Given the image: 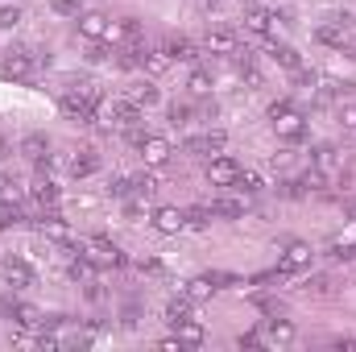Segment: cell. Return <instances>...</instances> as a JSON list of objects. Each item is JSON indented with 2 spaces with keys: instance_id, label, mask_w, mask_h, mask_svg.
Instances as JSON below:
<instances>
[{
  "instance_id": "obj_1",
  "label": "cell",
  "mask_w": 356,
  "mask_h": 352,
  "mask_svg": "<svg viewBox=\"0 0 356 352\" xmlns=\"http://www.w3.org/2000/svg\"><path fill=\"white\" fill-rule=\"evenodd\" d=\"M269 120H273V129H277L282 141H302V133H307V120H302V112H294L290 99L269 104Z\"/></svg>"
},
{
  "instance_id": "obj_2",
  "label": "cell",
  "mask_w": 356,
  "mask_h": 352,
  "mask_svg": "<svg viewBox=\"0 0 356 352\" xmlns=\"http://www.w3.org/2000/svg\"><path fill=\"white\" fill-rule=\"evenodd\" d=\"M38 71V63H33V50H25V46H13V50H4V58H0V75L4 79H29Z\"/></svg>"
},
{
  "instance_id": "obj_3",
  "label": "cell",
  "mask_w": 356,
  "mask_h": 352,
  "mask_svg": "<svg viewBox=\"0 0 356 352\" xmlns=\"http://www.w3.org/2000/svg\"><path fill=\"white\" fill-rule=\"evenodd\" d=\"M95 99H99V95H95L91 88L88 91H67V95L58 99V108H63V116H67V120H91Z\"/></svg>"
},
{
  "instance_id": "obj_4",
  "label": "cell",
  "mask_w": 356,
  "mask_h": 352,
  "mask_svg": "<svg viewBox=\"0 0 356 352\" xmlns=\"http://www.w3.org/2000/svg\"><path fill=\"white\" fill-rule=\"evenodd\" d=\"M311 257H315V249H311V245H302V241H294V245H286V253H282V262H277V273L311 269Z\"/></svg>"
},
{
  "instance_id": "obj_5",
  "label": "cell",
  "mask_w": 356,
  "mask_h": 352,
  "mask_svg": "<svg viewBox=\"0 0 356 352\" xmlns=\"http://www.w3.org/2000/svg\"><path fill=\"white\" fill-rule=\"evenodd\" d=\"M236 178H241V166L232 158H211L207 162V182L211 186H236Z\"/></svg>"
},
{
  "instance_id": "obj_6",
  "label": "cell",
  "mask_w": 356,
  "mask_h": 352,
  "mask_svg": "<svg viewBox=\"0 0 356 352\" xmlns=\"http://www.w3.org/2000/svg\"><path fill=\"white\" fill-rule=\"evenodd\" d=\"M88 257H91V265H112V269L124 262V253L112 241H104V237H91L88 241Z\"/></svg>"
},
{
  "instance_id": "obj_7",
  "label": "cell",
  "mask_w": 356,
  "mask_h": 352,
  "mask_svg": "<svg viewBox=\"0 0 356 352\" xmlns=\"http://www.w3.org/2000/svg\"><path fill=\"white\" fill-rule=\"evenodd\" d=\"M137 150H141V158H145V166H166V162H170V154H175L166 137H149V133H145V141H141Z\"/></svg>"
},
{
  "instance_id": "obj_8",
  "label": "cell",
  "mask_w": 356,
  "mask_h": 352,
  "mask_svg": "<svg viewBox=\"0 0 356 352\" xmlns=\"http://www.w3.org/2000/svg\"><path fill=\"white\" fill-rule=\"evenodd\" d=\"M0 273H4V282H8L13 290H25V286H33V269L21 262V257H4V262H0Z\"/></svg>"
},
{
  "instance_id": "obj_9",
  "label": "cell",
  "mask_w": 356,
  "mask_h": 352,
  "mask_svg": "<svg viewBox=\"0 0 356 352\" xmlns=\"http://www.w3.org/2000/svg\"><path fill=\"white\" fill-rule=\"evenodd\" d=\"M311 170H319L323 178H336L340 175V150H336V145H319V150L311 154Z\"/></svg>"
},
{
  "instance_id": "obj_10",
  "label": "cell",
  "mask_w": 356,
  "mask_h": 352,
  "mask_svg": "<svg viewBox=\"0 0 356 352\" xmlns=\"http://www.w3.org/2000/svg\"><path fill=\"white\" fill-rule=\"evenodd\" d=\"M224 145H228V137L224 133H199V137H186V154H224Z\"/></svg>"
},
{
  "instance_id": "obj_11",
  "label": "cell",
  "mask_w": 356,
  "mask_h": 352,
  "mask_svg": "<svg viewBox=\"0 0 356 352\" xmlns=\"http://www.w3.org/2000/svg\"><path fill=\"white\" fill-rule=\"evenodd\" d=\"M154 228L162 232V237H175L186 228V211H178V207H158L154 211Z\"/></svg>"
},
{
  "instance_id": "obj_12",
  "label": "cell",
  "mask_w": 356,
  "mask_h": 352,
  "mask_svg": "<svg viewBox=\"0 0 356 352\" xmlns=\"http://www.w3.org/2000/svg\"><path fill=\"white\" fill-rule=\"evenodd\" d=\"M203 50H207V54H236L241 46H236V33H232V29H211V33L203 38Z\"/></svg>"
},
{
  "instance_id": "obj_13",
  "label": "cell",
  "mask_w": 356,
  "mask_h": 352,
  "mask_svg": "<svg viewBox=\"0 0 356 352\" xmlns=\"http://www.w3.org/2000/svg\"><path fill=\"white\" fill-rule=\"evenodd\" d=\"M315 38H319L323 46H344V42H348V13H344V17H336L332 25H319V29H315Z\"/></svg>"
},
{
  "instance_id": "obj_14",
  "label": "cell",
  "mask_w": 356,
  "mask_h": 352,
  "mask_svg": "<svg viewBox=\"0 0 356 352\" xmlns=\"http://www.w3.org/2000/svg\"><path fill=\"white\" fill-rule=\"evenodd\" d=\"M38 232L46 237V241H54V245H71V224L67 220H58V216H50V220H38Z\"/></svg>"
},
{
  "instance_id": "obj_15",
  "label": "cell",
  "mask_w": 356,
  "mask_h": 352,
  "mask_svg": "<svg viewBox=\"0 0 356 352\" xmlns=\"http://www.w3.org/2000/svg\"><path fill=\"white\" fill-rule=\"evenodd\" d=\"M170 63H175V58H170V50H166V46L141 50V67H145L149 75H166V71H170Z\"/></svg>"
},
{
  "instance_id": "obj_16",
  "label": "cell",
  "mask_w": 356,
  "mask_h": 352,
  "mask_svg": "<svg viewBox=\"0 0 356 352\" xmlns=\"http://www.w3.org/2000/svg\"><path fill=\"white\" fill-rule=\"evenodd\" d=\"M79 33H83L88 42H104V33H108V17H104V13H83V17H79Z\"/></svg>"
},
{
  "instance_id": "obj_17",
  "label": "cell",
  "mask_w": 356,
  "mask_h": 352,
  "mask_svg": "<svg viewBox=\"0 0 356 352\" xmlns=\"http://www.w3.org/2000/svg\"><path fill=\"white\" fill-rule=\"evenodd\" d=\"M266 340L269 344H277V349L294 344V323H290V319H269L266 323Z\"/></svg>"
},
{
  "instance_id": "obj_18",
  "label": "cell",
  "mask_w": 356,
  "mask_h": 352,
  "mask_svg": "<svg viewBox=\"0 0 356 352\" xmlns=\"http://www.w3.org/2000/svg\"><path fill=\"white\" fill-rule=\"evenodd\" d=\"M245 29L249 33H269L273 29V13L257 8V4H245Z\"/></svg>"
},
{
  "instance_id": "obj_19",
  "label": "cell",
  "mask_w": 356,
  "mask_h": 352,
  "mask_svg": "<svg viewBox=\"0 0 356 352\" xmlns=\"http://www.w3.org/2000/svg\"><path fill=\"white\" fill-rule=\"evenodd\" d=\"M21 154H25L29 162L46 158V154H50V141H46V133H25V137H21Z\"/></svg>"
},
{
  "instance_id": "obj_20",
  "label": "cell",
  "mask_w": 356,
  "mask_h": 352,
  "mask_svg": "<svg viewBox=\"0 0 356 352\" xmlns=\"http://www.w3.org/2000/svg\"><path fill=\"white\" fill-rule=\"evenodd\" d=\"M29 195H33V203H42V207H54L58 203V186L50 182V175H42L33 186H29Z\"/></svg>"
},
{
  "instance_id": "obj_21",
  "label": "cell",
  "mask_w": 356,
  "mask_h": 352,
  "mask_svg": "<svg viewBox=\"0 0 356 352\" xmlns=\"http://www.w3.org/2000/svg\"><path fill=\"white\" fill-rule=\"evenodd\" d=\"M211 294H216V278H211V273H207V278H191V282H186V298H191V303H207Z\"/></svg>"
},
{
  "instance_id": "obj_22",
  "label": "cell",
  "mask_w": 356,
  "mask_h": 352,
  "mask_svg": "<svg viewBox=\"0 0 356 352\" xmlns=\"http://www.w3.org/2000/svg\"><path fill=\"white\" fill-rule=\"evenodd\" d=\"M175 332H178V344H182V349H199V344H203V328H199L195 319H182Z\"/></svg>"
},
{
  "instance_id": "obj_23",
  "label": "cell",
  "mask_w": 356,
  "mask_h": 352,
  "mask_svg": "<svg viewBox=\"0 0 356 352\" xmlns=\"http://www.w3.org/2000/svg\"><path fill=\"white\" fill-rule=\"evenodd\" d=\"M99 170V158L91 154V150H79L75 158H71V175L75 178H88V175H95Z\"/></svg>"
},
{
  "instance_id": "obj_24",
  "label": "cell",
  "mask_w": 356,
  "mask_h": 352,
  "mask_svg": "<svg viewBox=\"0 0 356 352\" xmlns=\"http://www.w3.org/2000/svg\"><path fill=\"white\" fill-rule=\"evenodd\" d=\"M166 50H170V58H178V63H195V58H199V50H195L191 38H170Z\"/></svg>"
},
{
  "instance_id": "obj_25",
  "label": "cell",
  "mask_w": 356,
  "mask_h": 352,
  "mask_svg": "<svg viewBox=\"0 0 356 352\" xmlns=\"http://www.w3.org/2000/svg\"><path fill=\"white\" fill-rule=\"evenodd\" d=\"M211 88H216V83H211V75H207L203 67H195V71H191V79H186V91H191L195 99H203V95H211Z\"/></svg>"
},
{
  "instance_id": "obj_26",
  "label": "cell",
  "mask_w": 356,
  "mask_h": 352,
  "mask_svg": "<svg viewBox=\"0 0 356 352\" xmlns=\"http://www.w3.org/2000/svg\"><path fill=\"white\" fill-rule=\"evenodd\" d=\"M13 315H17L21 328H42V311L33 303H13Z\"/></svg>"
},
{
  "instance_id": "obj_27",
  "label": "cell",
  "mask_w": 356,
  "mask_h": 352,
  "mask_svg": "<svg viewBox=\"0 0 356 352\" xmlns=\"http://www.w3.org/2000/svg\"><path fill=\"white\" fill-rule=\"evenodd\" d=\"M129 99H133L137 108H149V104L162 99V91L154 88V83H137V88H129Z\"/></svg>"
},
{
  "instance_id": "obj_28",
  "label": "cell",
  "mask_w": 356,
  "mask_h": 352,
  "mask_svg": "<svg viewBox=\"0 0 356 352\" xmlns=\"http://www.w3.org/2000/svg\"><path fill=\"white\" fill-rule=\"evenodd\" d=\"M182 319H191V298H186V294L166 303V323H170V328H178Z\"/></svg>"
},
{
  "instance_id": "obj_29",
  "label": "cell",
  "mask_w": 356,
  "mask_h": 352,
  "mask_svg": "<svg viewBox=\"0 0 356 352\" xmlns=\"http://www.w3.org/2000/svg\"><path fill=\"white\" fill-rule=\"evenodd\" d=\"M211 211H216V216H228V220H236V216H245V199H232V195H224V199H216V203H211Z\"/></svg>"
},
{
  "instance_id": "obj_30",
  "label": "cell",
  "mask_w": 356,
  "mask_h": 352,
  "mask_svg": "<svg viewBox=\"0 0 356 352\" xmlns=\"http://www.w3.org/2000/svg\"><path fill=\"white\" fill-rule=\"evenodd\" d=\"M166 116H170V125H175V129H182V125H191V116H195V108H191L186 99H175V104L166 108Z\"/></svg>"
},
{
  "instance_id": "obj_31",
  "label": "cell",
  "mask_w": 356,
  "mask_h": 352,
  "mask_svg": "<svg viewBox=\"0 0 356 352\" xmlns=\"http://www.w3.org/2000/svg\"><path fill=\"white\" fill-rule=\"evenodd\" d=\"M273 63H277V67H286V71H298V67H302V58H298V50H294V46H277V50H273Z\"/></svg>"
},
{
  "instance_id": "obj_32",
  "label": "cell",
  "mask_w": 356,
  "mask_h": 352,
  "mask_svg": "<svg viewBox=\"0 0 356 352\" xmlns=\"http://www.w3.org/2000/svg\"><path fill=\"white\" fill-rule=\"evenodd\" d=\"M211 216H216V211H211L207 203H195V207L186 211V228H207V224H211Z\"/></svg>"
},
{
  "instance_id": "obj_33",
  "label": "cell",
  "mask_w": 356,
  "mask_h": 352,
  "mask_svg": "<svg viewBox=\"0 0 356 352\" xmlns=\"http://www.w3.org/2000/svg\"><path fill=\"white\" fill-rule=\"evenodd\" d=\"M133 191H137V199H149L158 191V178L149 175V170H141V175H133Z\"/></svg>"
},
{
  "instance_id": "obj_34",
  "label": "cell",
  "mask_w": 356,
  "mask_h": 352,
  "mask_svg": "<svg viewBox=\"0 0 356 352\" xmlns=\"http://www.w3.org/2000/svg\"><path fill=\"white\" fill-rule=\"evenodd\" d=\"M266 182H261V175L257 170H241V178H236V191H245V195H257Z\"/></svg>"
},
{
  "instance_id": "obj_35",
  "label": "cell",
  "mask_w": 356,
  "mask_h": 352,
  "mask_svg": "<svg viewBox=\"0 0 356 352\" xmlns=\"http://www.w3.org/2000/svg\"><path fill=\"white\" fill-rule=\"evenodd\" d=\"M91 273H95V265H91V257H88V253L71 262V278H75V282H91Z\"/></svg>"
},
{
  "instance_id": "obj_36",
  "label": "cell",
  "mask_w": 356,
  "mask_h": 352,
  "mask_svg": "<svg viewBox=\"0 0 356 352\" xmlns=\"http://www.w3.org/2000/svg\"><path fill=\"white\" fill-rule=\"evenodd\" d=\"M13 224H21V211H17V203L0 199V228H13Z\"/></svg>"
},
{
  "instance_id": "obj_37",
  "label": "cell",
  "mask_w": 356,
  "mask_h": 352,
  "mask_svg": "<svg viewBox=\"0 0 356 352\" xmlns=\"http://www.w3.org/2000/svg\"><path fill=\"white\" fill-rule=\"evenodd\" d=\"M13 25H21V4H4L0 8V29H13Z\"/></svg>"
},
{
  "instance_id": "obj_38",
  "label": "cell",
  "mask_w": 356,
  "mask_h": 352,
  "mask_svg": "<svg viewBox=\"0 0 356 352\" xmlns=\"http://www.w3.org/2000/svg\"><path fill=\"white\" fill-rule=\"evenodd\" d=\"M277 195H286V199H302V195H307V186H302V182H294V178H286V182L277 186Z\"/></svg>"
},
{
  "instance_id": "obj_39",
  "label": "cell",
  "mask_w": 356,
  "mask_h": 352,
  "mask_svg": "<svg viewBox=\"0 0 356 352\" xmlns=\"http://www.w3.org/2000/svg\"><path fill=\"white\" fill-rule=\"evenodd\" d=\"M50 8L58 17H79V0H50Z\"/></svg>"
},
{
  "instance_id": "obj_40",
  "label": "cell",
  "mask_w": 356,
  "mask_h": 352,
  "mask_svg": "<svg viewBox=\"0 0 356 352\" xmlns=\"http://www.w3.org/2000/svg\"><path fill=\"white\" fill-rule=\"evenodd\" d=\"M302 290H307V294H327V278H311Z\"/></svg>"
},
{
  "instance_id": "obj_41",
  "label": "cell",
  "mask_w": 356,
  "mask_h": 352,
  "mask_svg": "<svg viewBox=\"0 0 356 352\" xmlns=\"http://www.w3.org/2000/svg\"><path fill=\"white\" fill-rule=\"evenodd\" d=\"M236 344H241V349H257V344H261V332H241Z\"/></svg>"
},
{
  "instance_id": "obj_42",
  "label": "cell",
  "mask_w": 356,
  "mask_h": 352,
  "mask_svg": "<svg viewBox=\"0 0 356 352\" xmlns=\"http://www.w3.org/2000/svg\"><path fill=\"white\" fill-rule=\"evenodd\" d=\"M336 352H356V340L353 336H340V340H336Z\"/></svg>"
},
{
  "instance_id": "obj_43",
  "label": "cell",
  "mask_w": 356,
  "mask_h": 352,
  "mask_svg": "<svg viewBox=\"0 0 356 352\" xmlns=\"http://www.w3.org/2000/svg\"><path fill=\"white\" fill-rule=\"evenodd\" d=\"M182 344H178V336H170V340H162V352H178Z\"/></svg>"
},
{
  "instance_id": "obj_44",
  "label": "cell",
  "mask_w": 356,
  "mask_h": 352,
  "mask_svg": "<svg viewBox=\"0 0 356 352\" xmlns=\"http://www.w3.org/2000/svg\"><path fill=\"white\" fill-rule=\"evenodd\" d=\"M4 158H8V141L0 137V162H4Z\"/></svg>"
},
{
  "instance_id": "obj_45",
  "label": "cell",
  "mask_w": 356,
  "mask_h": 352,
  "mask_svg": "<svg viewBox=\"0 0 356 352\" xmlns=\"http://www.w3.org/2000/svg\"><path fill=\"white\" fill-rule=\"evenodd\" d=\"M203 4H220V0H203Z\"/></svg>"
}]
</instances>
